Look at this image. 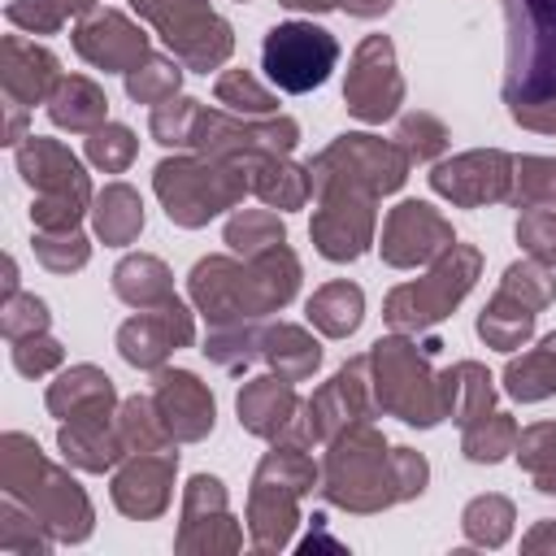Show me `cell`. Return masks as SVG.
Returning a JSON list of instances; mask_svg holds the SVG:
<instances>
[{
    "label": "cell",
    "instance_id": "16",
    "mask_svg": "<svg viewBox=\"0 0 556 556\" xmlns=\"http://www.w3.org/2000/svg\"><path fill=\"white\" fill-rule=\"evenodd\" d=\"M504 378H508V391L517 400H543V395H552L556 391V334L543 339L539 352L513 361Z\"/></svg>",
    "mask_w": 556,
    "mask_h": 556
},
{
    "label": "cell",
    "instance_id": "21",
    "mask_svg": "<svg viewBox=\"0 0 556 556\" xmlns=\"http://www.w3.org/2000/svg\"><path fill=\"white\" fill-rule=\"evenodd\" d=\"M274 339L282 343V356H269L287 378H300V374H308V369H317V343H308L300 330H291V326H282V330H274Z\"/></svg>",
    "mask_w": 556,
    "mask_h": 556
},
{
    "label": "cell",
    "instance_id": "10",
    "mask_svg": "<svg viewBox=\"0 0 556 556\" xmlns=\"http://www.w3.org/2000/svg\"><path fill=\"white\" fill-rule=\"evenodd\" d=\"M443 243H452V230L430 213V204H400L391 217H387V230H382V256L391 265H417V261H430Z\"/></svg>",
    "mask_w": 556,
    "mask_h": 556
},
{
    "label": "cell",
    "instance_id": "9",
    "mask_svg": "<svg viewBox=\"0 0 556 556\" xmlns=\"http://www.w3.org/2000/svg\"><path fill=\"white\" fill-rule=\"evenodd\" d=\"M348 109L365 122H382L395 113L400 104V78H395V65H391V43L382 35L365 39L361 52H356V65L348 74Z\"/></svg>",
    "mask_w": 556,
    "mask_h": 556
},
{
    "label": "cell",
    "instance_id": "18",
    "mask_svg": "<svg viewBox=\"0 0 556 556\" xmlns=\"http://www.w3.org/2000/svg\"><path fill=\"white\" fill-rule=\"evenodd\" d=\"M48 113H52L56 126H74V130H83V126H91V122L104 117V96H100L87 78H70V83H61V91L52 96Z\"/></svg>",
    "mask_w": 556,
    "mask_h": 556
},
{
    "label": "cell",
    "instance_id": "20",
    "mask_svg": "<svg viewBox=\"0 0 556 556\" xmlns=\"http://www.w3.org/2000/svg\"><path fill=\"white\" fill-rule=\"evenodd\" d=\"M178 87V65H169V61H148L143 70L135 65L130 74H126V91L135 96V100H161V96H169Z\"/></svg>",
    "mask_w": 556,
    "mask_h": 556
},
{
    "label": "cell",
    "instance_id": "23",
    "mask_svg": "<svg viewBox=\"0 0 556 556\" xmlns=\"http://www.w3.org/2000/svg\"><path fill=\"white\" fill-rule=\"evenodd\" d=\"M521 169L526 174H517L521 178V191H517V200L521 204H556V161H521Z\"/></svg>",
    "mask_w": 556,
    "mask_h": 556
},
{
    "label": "cell",
    "instance_id": "6",
    "mask_svg": "<svg viewBox=\"0 0 556 556\" xmlns=\"http://www.w3.org/2000/svg\"><path fill=\"white\" fill-rule=\"evenodd\" d=\"M156 191L169 204V217L182 226H200L208 222L217 208H226L239 191H243V174H222L208 165H191V161H165L156 169Z\"/></svg>",
    "mask_w": 556,
    "mask_h": 556
},
{
    "label": "cell",
    "instance_id": "28",
    "mask_svg": "<svg viewBox=\"0 0 556 556\" xmlns=\"http://www.w3.org/2000/svg\"><path fill=\"white\" fill-rule=\"evenodd\" d=\"M48 4H56L61 13H87L96 0H48Z\"/></svg>",
    "mask_w": 556,
    "mask_h": 556
},
{
    "label": "cell",
    "instance_id": "27",
    "mask_svg": "<svg viewBox=\"0 0 556 556\" xmlns=\"http://www.w3.org/2000/svg\"><path fill=\"white\" fill-rule=\"evenodd\" d=\"M343 9H352V13H382L391 0H339Z\"/></svg>",
    "mask_w": 556,
    "mask_h": 556
},
{
    "label": "cell",
    "instance_id": "7",
    "mask_svg": "<svg viewBox=\"0 0 556 556\" xmlns=\"http://www.w3.org/2000/svg\"><path fill=\"white\" fill-rule=\"evenodd\" d=\"M552 291H556V282L539 265H513L500 300L478 317V334L491 339L495 348H513L517 339L530 334L534 313L552 300Z\"/></svg>",
    "mask_w": 556,
    "mask_h": 556
},
{
    "label": "cell",
    "instance_id": "26",
    "mask_svg": "<svg viewBox=\"0 0 556 556\" xmlns=\"http://www.w3.org/2000/svg\"><path fill=\"white\" fill-rule=\"evenodd\" d=\"M508 439H513V426H508L504 417H495V430H491V434H486V426H482V430H469L465 447H469L473 460H500L504 447H508Z\"/></svg>",
    "mask_w": 556,
    "mask_h": 556
},
{
    "label": "cell",
    "instance_id": "8",
    "mask_svg": "<svg viewBox=\"0 0 556 556\" xmlns=\"http://www.w3.org/2000/svg\"><path fill=\"white\" fill-rule=\"evenodd\" d=\"M22 169H26V178H30L39 191L52 195V200L39 208V222H43V226H70V222L78 217L83 200H87V178H83L78 161H74L70 152H61L56 143L35 139V143L22 152Z\"/></svg>",
    "mask_w": 556,
    "mask_h": 556
},
{
    "label": "cell",
    "instance_id": "14",
    "mask_svg": "<svg viewBox=\"0 0 556 556\" xmlns=\"http://www.w3.org/2000/svg\"><path fill=\"white\" fill-rule=\"evenodd\" d=\"M161 408L174 426V434L195 439L213 426V400L191 374H161Z\"/></svg>",
    "mask_w": 556,
    "mask_h": 556
},
{
    "label": "cell",
    "instance_id": "24",
    "mask_svg": "<svg viewBox=\"0 0 556 556\" xmlns=\"http://www.w3.org/2000/svg\"><path fill=\"white\" fill-rule=\"evenodd\" d=\"M517 235H521V243L539 261H556V213H530V217H521Z\"/></svg>",
    "mask_w": 556,
    "mask_h": 556
},
{
    "label": "cell",
    "instance_id": "15",
    "mask_svg": "<svg viewBox=\"0 0 556 556\" xmlns=\"http://www.w3.org/2000/svg\"><path fill=\"white\" fill-rule=\"evenodd\" d=\"M287 413H291V387L282 378H261L239 395V421L256 434H274Z\"/></svg>",
    "mask_w": 556,
    "mask_h": 556
},
{
    "label": "cell",
    "instance_id": "5",
    "mask_svg": "<svg viewBox=\"0 0 556 556\" xmlns=\"http://www.w3.org/2000/svg\"><path fill=\"white\" fill-rule=\"evenodd\" d=\"M135 9L148 13V17L161 26L165 43H169L182 61H191V65H200V70L217 65V61L230 52V30H226V22H217L200 0H135Z\"/></svg>",
    "mask_w": 556,
    "mask_h": 556
},
{
    "label": "cell",
    "instance_id": "12",
    "mask_svg": "<svg viewBox=\"0 0 556 556\" xmlns=\"http://www.w3.org/2000/svg\"><path fill=\"white\" fill-rule=\"evenodd\" d=\"M191 339V321L182 313L178 300H169L161 308V317H135L126 330H122V356L130 365H156L174 343H187Z\"/></svg>",
    "mask_w": 556,
    "mask_h": 556
},
{
    "label": "cell",
    "instance_id": "17",
    "mask_svg": "<svg viewBox=\"0 0 556 556\" xmlns=\"http://www.w3.org/2000/svg\"><path fill=\"white\" fill-rule=\"evenodd\" d=\"M308 317L326 330V334H348L361 321V291L348 282H330L308 300Z\"/></svg>",
    "mask_w": 556,
    "mask_h": 556
},
{
    "label": "cell",
    "instance_id": "1",
    "mask_svg": "<svg viewBox=\"0 0 556 556\" xmlns=\"http://www.w3.org/2000/svg\"><path fill=\"white\" fill-rule=\"evenodd\" d=\"M508 74L504 100L521 126L556 130V0H504Z\"/></svg>",
    "mask_w": 556,
    "mask_h": 556
},
{
    "label": "cell",
    "instance_id": "13",
    "mask_svg": "<svg viewBox=\"0 0 556 556\" xmlns=\"http://www.w3.org/2000/svg\"><path fill=\"white\" fill-rule=\"evenodd\" d=\"M74 43H78V52H83L87 61H96V65H104V70L139 65L143 52H148V48H143V35H139L126 17H117V13H104V17L87 22V26H78Z\"/></svg>",
    "mask_w": 556,
    "mask_h": 556
},
{
    "label": "cell",
    "instance_id": "3",
    "mask_svg": "<svg viewBox=\"0 0 556 556\" xmlns=\"http://www.w3.org/2000/svg\"><path fill=\"white\" fill-rule=\"evenodd\" d=\"M261 61L278 91L304 96L330 78L334 61H339V43L330 30H321L313 22H282L265 35Z\"/></svg>",
    "mask_w": 556,
    "mask_h": 556
},
{
    "label": "cell",
    "instance_id": "11",
    "mask_svg": "<svg viewBox=\"0 0 556 556\" xmlns=\"http://www.w3.org/2000/svg\"><path fill=\"white\" fill-rule=\"evenodd\" d=\"M430 182H434V191L452 195L456 204L500 200L508 191V156L504 152H469V156L439 165L430 174Z\"/></svg>",
    "mask_w": 556,
    "mask_h": 556
},
{
    "label": "cell",
    "instance_id": "2",
    "mask_svg": "<svg viewBox=\"0 0 556 556\" xmlns=\"http://www.w3.org/2000/svg\"><path fill=\"white\" fill-rule=\"evenodd\" d=\"M278 256H282V248L274 243L269 256L256 265V274L230 269L226 261H200L191 274V291L204 304V313L217 321L226 313H261L269 304L291 300V291H295V265H287L278 274Z\"/></svg>",
    "mask_w": 556,
    "mask_h": 556
},
{
    "label": "cell",
    "instance_id": "22",
    "mask_svg": "<svg viewBox=\"0 0 556 556\" xmlns=\"http://www.w3.org/2000/svg\"><path fill=\"white\" fill-rule=\"evenodd\" d=\"M87 152H91V161H96V165H104V169H122V165L130 161V152H135V135H130L126 126L96 130V135H91V143H87Z\"/></svg>",
    "mask_w": 556,
    "mask_h": 556
},
{
    "label": "cell",
    "instance_id": "4",
    "mask_svg": "<svg viewBox=\"0 0 556 556\" xmlns=\"http://www.w3.org/2000/svg\"><path fill=\"white\" fill-rule=\"evenodd\" d=\"M478 274V252L469 248H452V256L421 282L413 287H400L391 300H387V321L400 326V330H421L439 317H447V308L469 291Z\"/></svg>",
    "mask_w": 556,
    "mask_h": 556
},
{
    "label": "cell",
    "instance_id": "25",
    "mask_svg": "<svg viewBox=\"0 0 556 556\" xmlns=\"http://www.w3.org/2000/svg\"><path fill=\"white\" fill-rule=\"evenodd\" d=\"M217 96H222L226 104H235V109H248V113H265V109H274V100H269L248 74H226V78L217 83Z\"/></svg>",
    "mask_w": 556,
    "mask_h": 556
},
{
    "label": "cell",
    "instance_id": "19",
    "mask_svg": "<svg viewBox=\"0 0 556 556\" xmlns=\"http://www.w3.org/2000/svg\"><path fill=\"white\" fill-rule=\"evenodd\" d=\"M96 226L109 243H126L139 226H143V208H139V195L126 191V187H109L100 195V208H96Z\"/></svg>",
    "mask_w": 556,
    "mask_h": 556
}]
</instances>
